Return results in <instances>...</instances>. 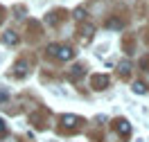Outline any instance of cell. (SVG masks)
Segmentation results:
<instances>
[{"instance_id":"cell-9","label":"cell","mask_w":149,"mask_h":142,"mask_svg":"<svg viewBox=\"0 0 149 142\" xmlns=\"http://www.w3.org/2000/svg\"><path fill=\"white\" fill-rule=\"evenodd\" d=\"M81 72H84V68H81V66H74L72 70H70L68 79H72V81H74V79H79V75H81Z\"/></svg>"},{"instance_id":"cell-5","label":"cell","mask_w":149,"mask_h":142,"mask_svg":"<svg viewBox=\"0 0 149 142\" xmlns=\"http://www.w3.org/2000/svg\"><path fill=\"white\" fill-rule=\"evenodd\" d=\"M118 131H120V135H129L131 133V124L127 122V120H120V122H118Z\"/></svg>"},{"instance_id":"cell-12","label":"cell","mask_w":149,"mask_h":142,"mask_svg":"<svg viewBox=\"0 0 149 142\" xmlns=\"http://www.w3.org/2000/svg\"><path fill=\"white\" fill-rule=\"evenodd\" d=\"M56 50H59V45H56V43L47 45V54H52V57H54V54H56Z\"/></svg>"},{"instance_id":"cell-6","label":"cell","mask_w":149,"mask_h":142,"mask_svg":"<svg viewBox=\"0 0 149 142\" xmlns=\"http://www.w3.org/2000/svg\"><path fill=\"white\" fill-rule=\"evenodd\" d=\"M2 41H5L7 45H16V43H18V34H14V32H5Z\"/></svg>"},{"instance_id":"cell-4","label":"cell","mask_w":149,"mask_h":142,"mask_svg":"<svg viewBox=\"0 0 149 142\" xmlns=\"http://www.w3.org/2000/svg\"><path fill=\"white\" fill-rule=\"evenodd\" d=\"M27 70H29L27 61H18V63L14 66V72H16V77H25V75H27Z\"/></svg>"},{"instance_id":"cell-8","label":"cell","mask_w":149,"mask_h":142,"mask_svg":"<svg viewBox=\"0 0 149 142\" xmlns=\"http://www.w3.org/2000/svg\"><path fill=\"white\" fill-rule=\"evenodd\" d=\"M131 90H133L136 95H145V93H147V86L142 84V81H133V86H131Z\"/></svg>"},{"instance_id":"cell-3","label":"cell","mask_w":149,"mask_h":142,"mask_svg":"<svg viewBox=\"0 0 149 142\" xmlns=\"http://www.w3.org/2000/svg\"><path fill=\"white\" fill-rule=\"evenodd\" d=\"M79 34H81V41H84V43H88V41L93 38V34H95V25L84 23V25H81V29H79Z\"/></svg>"},{"instance_id":"cell-14","label":"cell","mask_w":149,"mask_h":142,"mask_svg":"<svg viewBox=\"0 0 149 142\" xmlns=\"http://www.w3.org/2000/svg\"><path fill=\"white\" fill-rule=\"evenodd\" d=\"M0 133H5V122L0 120Z\"/></svg>"},{"instance_id":"cell-7","label":"cell","mask_w":149,"mask_h":142,"mask_svg":"<svg viewBox=\"0 0 149 142\" xmlns=\"http://www.w3.org/2000/svg\"><path fill=\"white\" fill-rule=\"evenodd\" d=\"M61 122H63L65 126H77V124H79V117H77V115H63Z\"/></svg>"},{"instance_id":"cell-10","label":"cell","mask_w":149,"mask_h":142,"mask_svg":"<svg viewBox=\"0 0 149 142\" xmlns=\"http://www.w3.org/2000/svg\"><path fill=\"white\" fill-rule=\"evenodd\" d=\"M106 27H111V29H120V27H122V20H118V18H111L109 23H106Z\"/></svg>"},{"instance_id":"cell-1","label":"cell","mask_w":149,"mask_h":142,"mask_svg":"<svg viewBox=\"0 0 149 142\" xmlns=\"http://www.w3.org/2000/svg\"><path fill=\"white\" fill-rule=\"evenodd\" d=\"M56 59H61V61H70V59L74 57V52H72V47H68V45H59V50H56Z\"/></svg>"},{"instance_id":"cell-2","label":"cell","mask_w":149,"mask_h":142,"mask_svg":"<svg viewBox=\"0 0 149 142\" xmlns=\"http://www.w3.org/2000/svg\"><path fill=\"white\" fill-rule=\"evenodd\" d=\"M109 84H111V77H109V75H95V77H93L95 90H102V88H106Z\"/></svg>"},{"instance_id":"cell-13","label":"cell","mask_w":149,"mask_h":142,"mask_svg":"<svg viewBox=\"0 0 149 142\" xmlns=\"http://www.w3.org/2000/svg\"><path fill=\"white\" fill-rule=\"evenodd\" d=\"M84 16H86V11H84V9H74V18H79V20H81Z\"/></svg>"},{"instance_id":"cell-11","label":"cell","mask_w":149,"mask_h":142,"mask_svg":"<svg viewBox=\"0 0 149 142\" xmlns=\"http://www.w3.org/2000/svg\"><path fill=\"white\" fill-rule=\"evenodd\" d=\"M120 70L124 72V75H127V72L131 70V63H129V61H122V63H120Z\"/></svg>"}]
</instances>
